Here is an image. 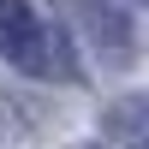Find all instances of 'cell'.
<instances>
[{
	"label": "cell",
	"mask_w": 149,
	"mask_h": 149,
	"mask_svg": "<svg viewBox=\"0 0 149 149\" xmlns=\"http://www.w3.org/2000/svg\"><path fill=\"white\" fill-rule=\"evenodd\" d=\"M54 12H60V18H66L102 60H113V66H125V60L137 54L131 18H125L119 6H107V0H54Z\"/></svg>",
	"instance_id": "cell-2"
},
{
	"label": "cell",
	"mask_w": 149,
	"mask_h": 149,
	"mask_svg": "<svg viewBox=\"0 0 149 149\" xmlns=\"http://www.w3.org/2000/svg\"><path fill=\"white\" fill-rule=\"evenodd\" d=\"M107 125H113V137H125V143H143V102H137V95H131V102H113Z\"/></svg>",
	"instance_id": "cell-3"
},
{
	"label": "cell",
	"mask_w": 149,
	"mask_h": 149,
	"mask_svg": "<svg viewBox=\"0 0 149 149\" xmlns=\"http://www.w3.org/2000/svg\"><path fill=\"white\" fill-rule=\"evenodd\" d=\"M0 54L12 66L36 72V78H60V84H78V60H72L66 30L42 24L30 12V0H0Z\"/></svg>",
	"instance_id": "cell-1"
},
{
	"label": "cell",
	"mask_w": 149,
	"mask_h": 149,
	"mask_svg": "<svg viewBox=\"0 0 149 149\" xmlns=\"http://www.w3.org/2000/svg\"><path fill=\"white\" fill-rule=\"evenodd\" d=\"M78 149H102V143H78Z\"/></svg>",
	"instance_id": "cell-4"
}]
</instances>
